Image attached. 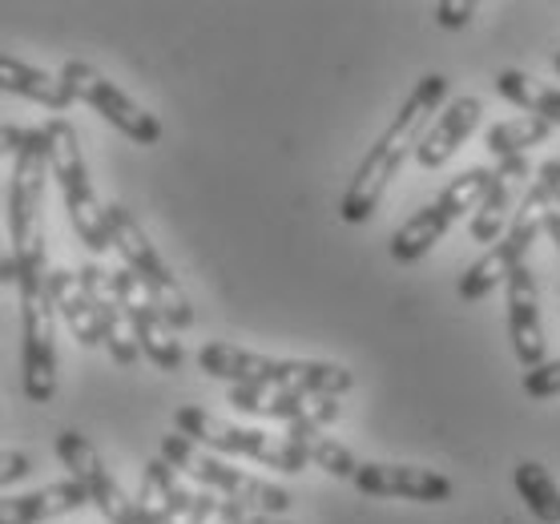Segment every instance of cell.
<instances>
[{"label": "cell", "mask_w": 560, "mask_h": 524, "mask_svg": "<svg viewBox=\"0 0 560 524\" xmlns=\"http://www.w3.org/2000/svg\"><path fill=\"white\" fill-rule=\"evenodd\" d=\"M444 97H447L444 73H428V78L416 81V90L404 97L399 114L392 117V126L383 129L380 138H375V145H371L368 154H363V162H359L355 178H351L343 202H339V218H343V222L359 226V222H368V218L380 210L392 178L404 170V162L420 150L423 133H428L432 121L440 117Z\"/></svg>", "instance_id": "1"}, {"label": "cell", "mask_w": 560, "mask_h": 524, "mask_svg": "<svg viewBox=\"0 0 560 524\" xmlns=\"http://www.w3.org/2000/svg\"><path fill=\"white\" fill-rule=\"evenodd\" d=\"M45 238L25 255H4V282L16 287L21 303V384L28 404H52L57 396V307L49 294Z\"/></svg>", "instance_id": "2"}, {"label": "cell", "mask_w": 560, "mask_h": 524, "mask_svg": "<svg viewBox=\"0 0 560 524\" xmlns=\"http://www.w3.org/2000/svg\"><path fill=\"white\" fill-rule=\"evenodd\" d=\"M198 368L230 387H282V392H306V396H347L355 387V375L343 363L327 359H279L258 356L234 343H206L198 351Z\"/></svg>", "instance_id": "3"}, {"label": "cell", "mask_w": 560, "mask_h": 524, "mask_svg": "<svg viewBox=\"0 0 560 524\" xmlns=\"http://www.w3.org/2000/svg\"><path fill=\"white\" fill-rule=\"evenodd\" d=\"M4 150L13 154V174H9V194H4V231H9V251L4 255L16 258L40 238L37 218L40 202H45V174H52L45 126H4Z\"/></svg>", "instance_id": "4"}, {"label": "cell", "mask_w": 560, "mask_h": 524, "mask_svg": "<svg viewBox=\"0 0 560 524\" xmlns=\"http://www.w3.org/2000/svg\"><path fill=\"white\" fill-rule=\"evenodd\" d=\"M45 141H49V166L52 178L61 186L65 210H69V222L77 231V243H85L93 255H105L114 238H109V214H105V202L97 198L90 182V170H85V154H81V141H77V129L65 121V117H52L45 121Z\"/></svg>", "instance_id": "5"}, {"label": "cell", "mask_w": 560, "mask_h": 524, "mask_svg": "<svg viewBox=\"0 0 560 524\" xmlns=\"http://www.w3.org/2000/svg\"><path fill=\"white\" fill-rule=\"evenodd\" d=\"M162 461H170L182 476L198 480V485L218 492V497L238 500L246 509H262V512H270V516H282V512L294 504V497L287 488L270 485V480H262V476H255V473L234 468V464L222 461L218 452L194 444L190 435H182V432L162 435Z\"/></svg>", "instance_id": "6"}, {"label": "cell", "mask_w": 560, "mask_h": 524, "mask_svg": "<svg viewBox=\"0 0 560 524\" xmlns=\"http://www.w3.org/2000/svg\"><path fill=\"white\" fill-rule=\"evenodd\" d=\"M105 214H109V238H114V251L121 255V263H126L129 275L141 282V291L150 294L153 303L162 307V315H166L178 331L194 327L190 294L182 291L178 275L170 270L166 258L158 255V246L150 243V234L141 231V222L133 218V210L121 206V202H109L105 206Z\"/></svg>", "instance_id": "7"}, {"label": "cell", "mask_w": 560, "mask_h": 524, "mask_svg": "<svg viewBox=\"0 0 560 524\" xmlns=\"http://www.w3.org/2000/svg\"><path fill=\"white\" fill-rule=\"evenodd\" d=\"M548 206H552V194H548L545 182H528V190H524L521 198V210H516V218H512L509 234L500 238L492 251H485V255L476 258L464 275H459V299L464 303H480V299H488V294L497 291L500 282L509 287V279L516 275L521 267H528L524 258H528V251H533V243L540 238V231H545V214Z\"/></svg>", "instance_id": "8"}, {"label": "cell", "mask_w": 560, "mask_h": 524, "mask_svg": "<svg viewBox=\"0 0 560 524\" xmlns=\"http://www.w3.org/2000/svg\"><path fill=\"white\" fill-rule=\"evenodd\" d=\"M492 182H497V170H488V166H471V170H464L459 178L447 182L435 202L416 210V214L392 234V246H387V251H392L395 263H399V267L420 263V258L456 226L459 218L480 210L485 194L492 190Z\"/></svg>", "instance_id": "9"}, {"label": "cell", "mask_w": 560, "mask_h": 524, "mask_svg": "<svg viewBox=\"0 0 560 524\" xmlns=\"http://www.w3.org/2000/svg\"><path fill=\"white\" fill-rule=\"evenodd\" d=\"M174 428L182 435H190L194 444L210 447V452H222V456H246V461L262 464V468H275V473H303L306 464V452L294 444L291 435H270L262 428H238V423L222 420L214 411L206 408H186L174 411Z\"/></svg>", "instance_id": "10"}, {"label": "cell", "mask_w": 560, "mask_h": 524, "mask_svg": "<svg viewBox=\"0 0 560 524\" xmlns=\"http://www.w3.org/2000/svg\"><path fill=\"white\" fill-rule=\"evenodd\" d=\"M61 81L69 85V93H73L77 102L90 105L93 114L105 117L133 145H158L162 141V121L150 109H141L126 90H117L114 81L105 78L102 69H93L90 61H65Z\"/></svg>", "instance_id": "11"}, {"label": "cell", "mask_w": 560, "mask_h": 524, "mask_svg": "<svg viewBox=\"0 0 560 524\" xmlns=\"http://www.w3.org/2000/svg\"><path fill=\"white\" fill-rule=\"evenodd\" d=\"M57 461L65 464L69 480L90 492V504L102 512L109 524H138V500L126 497V488L117 485L114 473L105 468L102 452L90 444V435L81 432H61L57 435Z\"/></svg>", "instance_id": "12"}, {"label": "cell", "mask_w": 560, "mask_h": 524, "mask_svg": "<svg viewBox=\"0 0 560 524\" xmlns=\"http://www.w3.org/2000/svg\"><path fill=\"white\" fill-rule=\"evenodd\" d=\"M109 279H114L117 303H121L129 327H133V339H138L141 356L150 359L158 371H182V363H186V351H182L178 327L162 315V307L153 303L150 294L141 291V282L133 279L126 267L114 270Z\"/></svg>", "instance_id": "13"}, {"label": "cell", "mask_w": 560, "mask_h": 524, "mask_svg": "<svg viewBox=\"0 0 560 524\" xmlns=\"http://www.w3.org/2000/svg\"><path fill=\"white\" fill-rule=\"evenodd\" d=\"M226 404L243 416L258 420H282L291 423H335L339 420V399L335 396H306V392H282V387H230Z\"/></svg>", "instance_id": "14"}, {"label": "cell", "mask_w": 560, "mask_h": 524, "mask_svg": "<svg viewBox=\"0 0 560 524\" xmlns=\"http://www.w3.org/2000/svg\"><path fill=\"white\" fill-rule=\"evenodd\" d=\"M351 485L363 497L380 500H416V504H444L452 500V480L435 468H420V464H363Z\"/></svg>", "instance_id": "15"}, {"label": "cell", "mask_w": 560, "mask_h": 524, "mask_svg": "<svg viewBox=\"0 0 560 524\" xmlns=\"http://www.w3.org/2000/svg\"><path fill=\"white\" fill-rule=\"evenodd\" d=\"M114 270H102L97 263H85V267L77 270V279H81V291L90 294L93 311H97V323H102V347L109 351L114 363L129 368V363H138L141 359V347L133 339V327H129L126 311L117 303V291H114V279H109Z\"/></svg>", "instance_id": "16"}, {"label": "cell", "mask_w": 560, "mask_h": 524, "mask_svg": "<svg viewBox=\"0 0 560 524\" xmlns=\"http://www.w3.org/2000/svg\"><path fill=\"white\" fill-rule=\"evenodd\" d=\"M509 335L512 351L521 359L524 371L540 368L548 359V339H545V319H540V291H536L533 270L521 267L509 279Z\"/></svg>", "instance_id": "17"}, {"label": "cell", "mask_w": 560, "mask_h": 524, "mask_svg": "<svg viewBox=\"0 0 560 524\" xmlns=\"http://www.w3.org/2000/svg\"><path fill=\"white\" fill-rule=\"evenodd\" d=\"M528 174H536V170L528 166V158H504V162H497V182H492V190L485 194L480 210L471 214V226H468L471 243H485L488 251H492V243H500V238L509 234L512 218L521 210L516 186L528 182Z\"/></svg>", "instance_id": "18"}, {"label": "cell", "mask_w": 560, "mask_h": 524, "mask_svg": "<svg viewBox=\"0 0 560 524\" xmlns=\"http://www.w3.org/2000/svg\"><path fill=\"white\" fill-rule=\"evenodd\" d=\"M190 488L182 485V473L170 461L153 456L141 468V485H138V524H174L178 516H190L194 509Z\"/></svg>", "instance_id": "19"}, {"label": "cell", "mask_w": 560, "mask_h": 524, "mask_svg": "<svg viewBox=\"0 0 560 524\" xmlns=\"http://www.w3.org/2000/svg\"><path fill=\"white\" fill-rule=\"evenodd\" d=\"M480 114H485V102L480 97H456V102L440 109V117L432 121V129L423 133L420 150H416V162L423 170H440L447 166L456 150L471 138V129L480 126Z\"/></svg>", "instance_id": "20"}, {"label": "cell", "mask_w": 560, "mask_h": 524, "mask_svg": "<svg viewBox=\"0 0 560 524\" xmlns=\"http://www.w3.org/2000/svg\"><path fill=\"white\" fill-rule=\"evenodd\" d=\"M90 504V492L77 485V480H57L45 485L37 492H4L0 500V524H45L69 512H81Z\"/></svg>", "instance_id": "21"}, {"label": "cell", "mask_w": 560, "mask_h": 524, "mask_svg": "<svg viewBox=\"0 0 560 524\" xmlns=\"http://www.w3.org/2000/svg\"><path fill=\"white\" fill-rule=\"evenodd\" d=\"M0 90L16 93V97H25L33 105H45L49 114H65V109L77 105V97L69 93V85L61 78H52V73H45L37 65L16 61L13 53L0 57Z\"/></svg>", "instance_id": "22"}, {"label": "cell", "mask_w": 560, "mask_h": 524, "mask_svg": "<svg viewBox=\"0 0 560 524\" xmlns=\"http://www.w3.org/2000/svg\"><path fill=\"white\" fill-rule=\"evenodd\" d=\"M49 294H52V307H57V319L73 331L77 343L102 347V323H97V311H93L90 294L81 291V279H77L73 270H52Z\"/></svg>", "instance_id": "23"}, {"label": "cell", "mask_w": 560, "mask_h": 524, "mask_svg": "<svg viewBox=\"0 0 560 524\" xmlns=\"http://www.w3.org/2000/svg\"><path fill=\"white\" fill-rule=\"evenodd\" d=\"M287 435L303 447L306 461L315 464V468H323L327 476H335V480H355V473L363 468L351 447L339 444L335 435H323V428H315V423H291Z\"/></svg>", "instance_id": "24"}, {"label": "cell", "mask_w": 560, "mask_h": 524, "mask_svg": "<svg viewBox=\"0 0 560 524\" xmlns=\"http://www.w3.org/2000/svg\"><path fill=\"white\" fill-rule=\"evenodd\" d=\"M497 93L504 102H512L524 114L540 117L548 126H560V90L557 85H545V81L528 78L521 69H504L497 73Z\"/></svg>", "instance_id": "25"}, {"label": "cell", "mask_w": 560, "mask_h": 524, "mask_svg": "<svg viewBox=\"0 0 560 524\" xmlns=\"http://www.w3.org/2000/svg\"><path fill=\"white\" fill-rule=\"evenodd\" d=\"M552 129L557 126H548V121H540V117H533V114L509 117V121H497V126L488 129L485 145L497 162H504V158H528L533 145H545V141L552 138Z\"/></svg>", "instance_id": "26"}, {"label": "cell", "mask_w": 560, "mask_h": 524, "mask_svg": "<svg viewBox=\"0 0 560 524\" xmlns=\"http://www.w3.org/2000/svg\"><path fill=\"white\" fill-rule=\"evenodd\" d=\"M512 480H516V492H521V500L528 504V512H533L536 521L560 524V485L552 480V473H548L545 464L521 461Z\"/></svg>", "instance_id": "27"}, {"label": "cell", "mask_w": 560, "mask_h": 524, "mask_svg": "<svg viewBox=\"0 0 560 524\" xmlns=\"http://www.w3.org/2000/svg\"><path fill=\"white\" fill-rule=\"evenodd\" d=\"M521 387L528 399H557L560 396V359H545L540 368L524 371Z\"/></svg>", "instance_id": "28"}, {"label": "cell", "mask_w": 560, "mask_h": 524, "mask_svg": "<svg viewBox=\"0 0 560 524\" xmlns=\"http://www.w3.org/2000/svg\"><path fill=\"white\" fill-rule=\"evenodd\" d=\"M218 524H291V521H282V516H270V512H262V509H246V504H238V500L222 497Z\"/></svg>", "instance_id": "29"}, {"label": "cell", "mask_w": 560, "mask_h": 524, "mask_svg": "<svg viewBox=\"0 0 560 524\" xmlns=\"http://www.w3.org/2000/svg\"><path fill=\"white\" fill-rule=\"evenodd\" d=\"M432 16L440 28H464L476 16V4L471 0H440L432 9Z\"/></svg>", "instance_id": "30"}, {"label": "cell", "mask_w": 560, "mask_h": 524, "mask_svg": "<svg viewBox=\"0 0 560 524\" xmlns=\"http://www.w3.org/2000/svg\"><path fill=\"white\" fill-rule=\"evenodd\" d=\"M0 464H4V468H0V485H4V488H13L16 480H25V476H28V456H25V452H4V461H0Z\"/></svg>", "instance_id": "31"}, {"label": "cell", "mask_w": 560, "mask_h": 524, "mask_svg": "<svg viewBox=\"0 0 560 524\" xmlns=\"http://www.w3.org/2000/svg\"><path fill=\"white\" fill-rule=\"evenodd\" d=\"M533 178L545 182L548 194H552V206H560V158H552V162H545V166H536Z\"/></svg>", "instance_id": "32"}, {"label": "cell", "mask_w": 560, "mask_h": 524, "mask_svg": "<svg viewBox=\"0 0 560 524\" xmlns=\"http://www.w3.org/2000/svg\"><path fill=\"white\" fill-rule=\"evenodd\" d=\"M545 234L557 243V251H560V206H548V214H545Z\"/></svg>", "instance_id": "33"}, {"label": "cell", "mask_w": 560, "mask_h": 524, "mask_svg": "<svg viewBox=\"0 0 560 524\" xmlns=\"http://www.w3.org/2000/svg\"><path fill=\"white\" fill-rule=\"evenodd\" d=\"M552 73H557V78H560V53H557V57H552Z\"/></svg>", "instance_id": "34"}]
</instances>
